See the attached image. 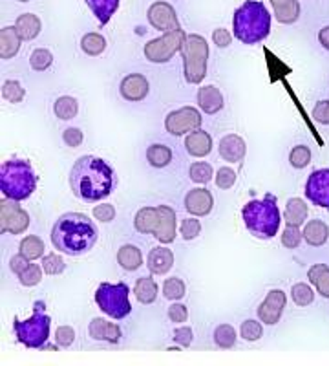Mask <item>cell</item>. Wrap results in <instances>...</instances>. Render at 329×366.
I'll return each instance as SVG.
<instances>
[{
  "label": "cell",
  "instance_id": "obj_34",
  "mask_svg": "<svg viewBox=\"0 0 329 366\" xmlns=\"http://www.w3.org/2000/svg\"><path fill=\"white\" fill-rule=\"evenodd\" d=\"M54 112L59 119H63V121L74 119V117H77V114H79V101L71 96L59 97L54 104Z\"/></svg>",
  "mask_w": 329,
  "mask_h": 366
},
{
  "label": "cell",
  "instance_id": "obj_55",
  "mask_svg": "<svg viewBox=\"0 0 329 366\" xmlns=\"http://www.w3.org/2000/svg\"><path fill=\"white\" fill-rule=\"evenodd\" d=\"M313 117L322 125H329V101H318L313 109Z\"/></svg>",
  "mask_w": 329,
  "mask_h": 366
},
{
  "label": "cell",
  "instance_id": "obj_59",
  "mask_svg": "<svg viewBox=\"0 0 329 366\" xmlns=\"http://www.w3.org/2000/svg\"><path fill=\"white\" fill-rule=\"evenodd\" d=\"M19 2H29V0H19Z\"/></svg>",
  "mask_w": 329,
  "mask_h": 366
},
{
  "label": "cell",
  "instance_id": "obj_38",
  "mask_svg": "<svg viewBox=\"0 0 329 366\" xmlns=\"http://www.w3.org/2000/svg\"><path fill=\"white\" fill-rule=\"evenodd\" d=\"M291 297L296 306L305 308V306L313 304V300H315V290L309 284L298 282L291 287Z\"/></svg>",
  "mask_w": 329,
  "mask_h": 366
},
{
  "label": "cell",
  "instance_id": "obj_28",
  "mask_svg": "<svg viewBox=\"0 0 329 366\" xmlns=\"http://www.w3.org/2000/svg\"><path fill=\"white\" fill-rule=\"evenodd\" d=\"M15 28H17L22 41H34V39H37V35L41 34L42 22L37 15H34V13H24V15H21V17L17 19Z\"/></svg>",
  "mask_w": 329,
  "mask_h": 366
},
{
  "label": "cell",
  "instance_id": "obj_44",
  "mask_svg": "<svg viewBox=\"0 0 329 366\" xmlns=\"http://www.w3.org/2000/svg\"><path fill=\"white\" fill-rule=\"evenodd\" d=\"M240 335H242L243 341L254 342V341H258V339L263 335V328L258 320L247 319L243 320L242 326H240Z\"/></svg>",
  "mask_w": 329,
  "mask_h": 366
},
{
  "label": "cell",
  "instance_id": "obj_21",
  "mask_svg": "<svg viewBox=\"0 0 329 366\" xmlns=\"http://www.w3.org/2000/svg\"><path fill=\"white\" fill-rule=\"evenodd\" d=\"M198 104H200V109L205 114L213 116V114H218L226 107V99H223V94L220 92V88H216L214 84H208V86H201L198 90Z\"/></svg>",
  "mask_w": 329,
  "mask_h": 366
},
{
  "label": "cell",
  "instance_id": "obj_4",
  "mask_svg": "<svg viewBox=\"0 0 329 366\" xmlns=\"http://www.w3.org/2000/svg\"><path fill=\"white\" fill-rule=\"evenodd\" d=\"M234 37L243 44H256L271 34V13L260 0H247L234 11Z\"/></svg>",
  "mask_w": 329,
  "mask_h": 366
},
{
  "label": "cell",
  "instance_id": "obj_10",
  "mask_svg": "<svg viewBox=\"0 0 329 366\" xmlns=\"http://www.w3.org/2000/svg\"><path fill=\"white\" fill-rule=\"evenodd\" d=\"M201 117L200 110L194 107H183V109L174 110L167 116L165 119V129L172 136H183V134H191L201 127Z\"/></svg>",
  "mask_w": 329,
  "mask_h": 366
},
{
  "label": "cell",
  "instance_id": "obj_5",
  "mask_svg": "<svg viewBox=\"0 0 329 366\" xmlns=\"http://www.w3.org/2000/svg\"><path fill=\"white\" fill-rule=\"evenodd\" d=\"M37 189V174L28 159H8L0 167V191L8 200L24 202Z\"/></svg>",
  "mask_w": 329,
  "mask_h": 366
},
{
  "label": "cell",
  "instance_id": "obj_33",
  "mask_svg": "<svg viewBox=\"0 0 329 366\" xmlns=\"http://www.w3.org/2000/svg\"><path fill=\"white\" fill-rule=\"evenodd\" d=\"M146 162L151 163V167H154V169H163V167L171 165L172 150L161 143L151 145L146 149Z\"/></svg>",
  "mask_w": 329,
  "mask_h": 366
},
{
  "label": "cell",
  "instance_id": "obj_32",
  "mask_svg": "<svg viewBox=\"0 0 329 366\" xmlns=\"http://www.w3.org/2000/svg\"><path fill=\"white\" fill-rule=\"evenodd\" d=\"M133 293H136V299L141 304H152L158 299V284L151 277H141L136 282Z\"/></svg>",
  "mask_w": 329,
  "mask_h": 366
},
{
  "label": "cell",
  "instance_id": "obj_39",
  "mask_svg": "<svg viewBox=\"0 0 329 366\" xmlns=\"http://www.w3.org/2000/svg\"><path fill=\"white\" fill-rule=\"evenodd\" d=\"M54 64V54L46 48H37L29 55V66L35 71H46Z\"/></svg>",
  "mask_w": 329,
  "mask_h": 366
},
{
  "label": "cell",
  "instance_id": "obj_42",
  "mask_svg": "<svg viewBox=\"0 0 329 366\" xmlns=\"http://www.w3.org/2000/svg\"><path fill=\"white\" fill-rule=\"evenodd\" d=\"M2 97H4L8 103H21L26 97V90L22 88V84L19 83V81H4V84H2Z\"/></svg>",
  "mask_w": 329,
  "mask_h": 366
},
{
  "label": "cell",
  "instance_id": "obj_45",
  "mask_svg": "<svg viewBox=\"0 0 329 366\" xmlns=\"http://www.w3.org/2000/svg\"><path fill=\"white\" fill-rule=\"evenodd\" d=\"M304 240V233H300V227L296 225H285L282 231V246L288 249H296L300 246V242Z\"/></svg>",
  "mask_w": 329,
  "mask_h": 366
},
{
  "label": "cell",
  "instance_id": "obj_37",
  "mask_svg": "<svg viewBox=\"0 0 329 366\" xmlns=\"http://www.w3.org/2000/svg\"><path fill=\"white\" fill-rule=\"evenodd\" d=\"M236 330L231 325H220L214 330V342L223 350H231L236 345Z\"/></svg>",
  "mask_w": 329,
  "mask_h": 366
},
{
  "label": "cell",
  "instance_id": "obj_58",
  "mask_svg": "<svg viewBox=\"0 0 329 366\" xmlns=\"http://www.w3.org/2000/svg\"><path fill=\"white\" fill-rule=\"evenodd\" d=\"M318 41L324 46L325 50H329V26H324V28L318 31Z\"/></svg>",
  "mask_w": 329,
  "mask_h": 366
},
{
  "label": "cell",
  "instance_id": "obj_47",
  "mask_svg": "<svg viewBox=\"0 0 329 366\" xmlns=\"http://www.w3.org/2000/svg\"><path fill=\"white\" fill-rule=\"evenodd\" d=\"M179 233H181L183 240H194V238H198L201 233L200 220H196V217H191V218H185V220H181V225H179Z\"/></svg>",
  "mask_w": 329,
  "mask_h": 366
},
{
  "label": "cell",
  "instance_id": "obj_12",
  "mask_svg": "<svg viewBox=\"0 0 329 366\" xmlns=\"http://www.w3.org/2000/svg\"><path fill=\"white\" fill-rule=\"evenodd\" d=\"M305 198L317 207L329 211V169H317L305 182Z\"/></svg>",
  "mask_w": 329,
  "mask_h": 366
},
{
  "label": "cell",
  "instance_id": "obj_22",
  "mask_svg": "<svg viewBox=\"0 0 329 366\" xmlns=\"http://www.w3.org/2000/svg\"><path fill=\"white\" fill-rule=\"evenodd\" d=\"M185 149L194 158H205L213 150V137L205 130L198 129L185 137Z\"/></svg>",
  "mask_w": 329,
  "mask_h": 366
},
{
  "label": "cell",
  "instance_id": "obj_17",
  "mask_svg": "<svg viewBox=\"0 0 329 366\" xmlns=\"http://www.w3.org/2000/svg\"><path fill=\"white\" fill-rule=\"evenodd\" d=\"M213 207H214V198L208 189L205 187L192 189V191H188L187 196H185V209L191 212L192 217H196V218L208 217L211 211H213Z\"/></svg>",
  "mask_w": 329,
  "mask_h": 366
},
{
  "label": "cell",
  "instance_id": "obj_3",
  "mask_svg": "<svg viewBox=\"0 0 329 366\" xmlns=\"http://www.w3.org/2000/svg\"><path fill=\"white\" fill-rule=\"evenodd\" d=\"M242 218L247 231L254 238L271 240L278 234L282 225V212H280L276 196L267 192L262 200H250L243 205Z\"/></svg>",
  "mask_w": 329,
  "mask_h": 366
},
{
  "label": "cell",
  "instance_id": "obj_1",
  "mask_svg": "<svg viewBox=\"0 0 329 366\" xmlns=\"http://www.w3.org/2000/svg\"><path fill=\"white\" fill-rule=\"evenodd\" d=\"M116 185L112 167L97 156H81L70 171L71 192L84 204L108 198Z\"/></svg>",
  "mask_w": 329,
  "mask_h": 366
},
{
  "label": "cell",
  "instance_id": "obj_56",
  "mask_svg": "<svg viewBox=\"0 0 329 366\" xmlns=\"http://www.w3.org/2000/svg\"><path fill=\"white\" fill-rule=\"evenodd\" d=\"M29 262H31L29 258H26L24 254L19 253V254H15V257H11V260H9V269H11L13 273L19 277V274L24 273V271L28 269Z\"/></svg>",
  "mask_w": 329,
  "mask_h": 366
},
{
  "label": "cell",
  "instance_id": "obj_52",
  "mask_svg": "<svg viewBox=\"0 0 329 366\" xmlns=\"http://www.w3.org/2000/svg\"><path fill=\"white\" fill-rule=\"evenodd\" d=\"M93 218L104 224H110V222L116 218V207L112 204H101L93 207Z\"/></svg>",
  "mask_w": 329,
  "mask_h": 366
},
{
  "label": "cell",
  "instance_id": "obj_14",
  "mask_svg": "<svg viewBox=\"0 0 329 366\" xmlns=\"http://www.w3.org/2000/svg\"><path fill=\"white\" fill-rule=\"evenodd\" d=\"M285 302H288V297L282 290H271L263 299V302L260 304L258 319L269 326L278 325L280 319H282L283 308H285Z\"/></svg>",
  "mask_w": 329,
  "mask_h": 366
},
{
  "label": "cell",
  "instance_id": "obj_19",
  "mask_svg": "<svg viewBox=\"0 0 329 366\" xmlns=\"http://www.w3.org/2000/svg\"><path fill=\"white\" fill-rule=\"evenodd\" d=\"M218 150H220V156L226 159V162L238 163L246 158L247 145L246 142H243L242 136H238V134H227L226 137H221Z\"/></svg>",
  "mask_w": 329,
  "mask_h": 366
},
{
  "label": "cell",
  "instance_id": "obj_11",
  "mask_svg": "<svg viewBox=\"0 0 329 366\" xmlns=\"http://www.w3.org/2000/svg\"><path fill=\"white\" fill-rule=\"evenodd\" d=\"M0 220H2V233L9 234H22L29 227V214L28 211L19 205L15 200H2L0 204Z\"/></svg>",
  "mask_w": 329,
  "mask_h": 366
},
{
  "label": "cell",
  "instance_id": "obj_29",
  "mask_svg": "<svg viewBox=\"0 0 329 366\" xmlns=\"http://www.w3.org/2000/svg\"><path fill=\"white\" fill-rule=\"evenodd\" d=\"M117 264L126 271L139 269L143 264L141 249L138 246H132V244L121 246L119 251H117Z\"/></svg>",
  "mask_w": 329,
  "mask_h": 366
},
{
  "label": "cell",
  "instance_id": "obj_41",
  "mask_svg": "<svg viewBox=\"0 0 329 366\" xmlns=\"http://www.w3.org/2000/svg\"><path fill=\"white\" fill-rule=\"evenodd\" d=\"M188 176H191V179L194 183L205 185V183H208L211 179H213L214 171H213V167L208 165L207 162H196V163H192L191 169H188Z\"/></svg>",
  "mask_w": 329,
  "mask_h": 366
},
{
  "label": "cell",
  "instance_id": "obj_7",
  "mask_svg": "<svg viewBox=\"0 0 329 366\" xmlns=\"http://www.w3.org/2000/svg\"><path fill=\"white\" fill-rule=\"evenodd\" d=\"M208 44L201 35H187V41L181 50L183 57V74L185 81L191 84H200L207 75V63H208Z\"/></svg>",
  "mask_w": 329,
  "mask_h": 366
},
{
  "label": "cell",
  "instance_id": "obj_43",
  "mask_svg": "<svg viewBox=\"0 0 329 366\" xmlns=\"http://www.w3.org/2000/svg\"><path fill=\"white\" fill-rule=\"evenodd\" d=\"M42 269L46 274H61L66 269V262L63 260V257L59 253H48L42 257Z\"/></svg>",
  "mask_w": 329,
  "mask_h": 366
},
{
  "label": "cell",
  "instance_id": "obj_13",
  "mask_svg": "<svg viewBox=\"0 0 329 366\" xmlns=\"http://www.w3.org/2000/svg\"><path fill=\"white\" fill-rule=\"evenodd\" d=\"M148 22L154 29L158 31H163V34H171V31H176V29H181L179 26V19L176 15V9L172 8L168 2H154V4L148 8Z\"/></svg>",
  "mask_w": 329,
  "mask_h": 366
},
{
  "label": "cell",
  "instance_id": "obj_9",
  "mask_svg": "<svg viewBox=\"0 0 329 366\" xmlns=\"http://www.w3.org/2000/svg\"><path fill=\"white\" fill-rule=\"evenodd\" d=\"M185 41H187V34H185L183 29H176V31L163 34L161 37L146 42L143 51H145L146 61H151V63H168L178 51L183 50Z\"/></svg>",
  "mask_w": 329,
  "mask_h": 366
},
{
  "label": "cell",
  "instance_id": "obj_24",
  "mask_svg": "<svg viewBox=\"0 0 329 366\" xmlns=\"http://www.w3.org/2000/svg\"><path fill=\"white\" fill-rule=\"evenodd\" d=\"M275 9V17L280 24H293L300 17V2L298 0H269Z\"/></svg>",
  "mask_w": 329,
  "mask_h": 366
},
{
  "label": "cell",
  "instance_id": "obj_57",
  "mask_svg": "<svg viewBox=\"0 0 329 366\" xmlns=\"http://www.w3.org/2000/svg\"><path fill=\"white\" fill-rule=\"evenodd\" d=\"M231 41H233V37H231V34L227 31V29H223V28L214 29L213 42L218 46V48H229Z\"/></svg>",
  "mask_w": 329,
  "mask_h": 366
},
{
  "label": "cell",
  "instance_id": "obj_6",
  "mask_svg": "<svg viewBox=\"0 0 329 366\" xmlns=\"http://www.w3.org/2000/svg\"><path fill=\"white\" fill-rule=\"evenodd\" d=\"M51 317L46 313V302L37 300L34 304V315L26 320L15 319L13 322V332L21 345L29 350H41L46 346L48 337H50Z\"/></svg>",
  "mask_w": 329,
  "mask_h": 366
},
{
  "label": "cell",
  "instance_id": "obj_2",
  "mask_svg": "<svg viewBox=\"0 0 329 366\" xmlns=\"http://www.w3.org/2000/svg\"><path fill=\"white\" fill-rule=\"evenodd\" d=\"M99 238L96 222L83 212H64L51 227V244L68 257H81L92 251Z\"/></svg>",
  "mask_w": 329,
  "mask_h": 366
},
{
  "label": "cell",
  "instance_id": "obj_25",
  "mask_svg": "<svg viewBox=\"0 0 329 366\" xmlns=\"http://www.w3.org/2000/svg\"><path fill=\"white\" fill-rule=\"evenodd\" d=\"M84 2H86L90 11L93 13V17L99 21V26L103 28V26L108 24L110 19L116 15L121 0H84Z\"/></svg>",
  "mask_w": 329,
  "mask_h": 366
},
{
  "label": "cell",
  "instance_id": "obj_51",
  "mask_svg": "<svg viewBox=\"0 0 329 366\" xmlns=\"http://www.w3.org/2000/svg\"><path fill=\"white\" fill-rule=\"evenodd\" d=\"M168 319L176 325H181V322H187L188 319V310L185 304L181 302H174L168 306Z\"/></svg>",
  "mask_w": 329,
  "mask_h": 366
},
{
  "label": "cell",
  "instance_id": "obj_27",
  "mask_svg": "<svg viewBox=\"0 0 329 366\" xmlns=\"http://www.w3.org/2000/svg\"><path fill=\"white\" fill-rule=\"evenodd\" d=\"M304 240L308 242L311 247H322L329 238V227L325 222L322 220H311L305 224L304 227Z\"/></svg>",
  "mask_w": 329,
  "mask_h": 366
},
{
  "label": "cell",
  "instance_id": "obj_16",
  "mask_svg": "<svg viewBox=\"0 0 329 366\" xmlns=\"http://www.w3.org/2000/svg\"><path fill=\"white\" fill-rule=\"evenodd\" d=\"M119 92H121L123 99L130 101V103H139L145 99L151 92V83L145 75L141 74H128L125 79L119 84Z\"/></svg>",
  "mask_w": 329,
  "mask_h": 366
},
{
  "label": "cell",
  "instance_id": "obj_15",
  "mask_svg": "<svg viewBox=\"0 0 329 366\" xmlns=\"http://www.w3.org/2000/svg\"><path fill=\"white\" fill-rule=\"evenodd\" d=\"M156 240L161 244H172L178 234V217L176 211L168 205H158V220H156L154 233Z\"/></svg>",
  "mask_w": 329,
  "mask_h": 366
},
{
  "label": "cell",
  "instance_id": "obj_40",
  "mask_svg": "<svg viewBox=\"0 0 329 366\" xmlns=\"http://www.w3.org/2000/svg\"><path fill=\"white\" fill-rule=\"evenodd\" d=\"M185 282L179 277H171L163 282V297L168 300H181L185 297Z\"/></svg>",
  "mask_w": 329,
  "mask_h": 366
},
{
  "label": "cell",
  "instance_id": "obj_36",
  "mask_svg": "<svg viewBox=\"0 0 329 366\" xmlns=\"http://www.w3.org/2000/svg\"><path fill=\"white\" fill-rule=\"evenodd\" d=\"M81 50L90 57H97L106 50V39L101 34H86L81 39Z\"/></svg>",
  "mask_w": 329,
  "mask_h": 366
},
{
  "label": "cell",
  "instance_id": "obj_48",
  "mask_svg": "<svg viewBox=\"0 0 329 366\" xmlns=\"http://www.w3.org/2000/svg\"><path fill=\"white\" fill-rule=\"evenodd\" d=\"M42 271H44V269H42L39 264H29L28 269H26L24 273L19 274V280H21L22 286L34 287V286H37V284L42 280Z\"/></svg>",
  "mask_w": 329,
  "mask_h": 366
},
{
  "label": "cell",
  "instance_id": "obj_30",
  "mask_svg": "<svg viewBox=\"0 0 329 366\" xmlns=\"http://www.w3.org/2000/svg\"><path fill=\"white\" fill-rule=\"evenodd\" d=\"M308 279L317 287V293L324 299H329V267L325 264H315L309 267Z\"/></svg>",
  "mask_w": 329,
  "mask_h": 366
},
{
  "label": "cell",
  "instance_id": "obj_50",
  "mask_svg": "<svg viewBox=\"0 0 329 366\" xmlns=\"http://www.w3.org/2000/svg\"><path fill=\"white\" fill-rule=\"evenodd\" d=\"M236 183V172L231 167H221L220 171L216 172V185L223 191L231 189Z\"/></svg>",
  "mask_w": 329,
  "mask_h": 366
},
{
  "label": "cell",
  "instance_id": "obj_20",
  "mask_svg": "<svg viewBox=\"0 0 329 366\" xmlns=\"http://www.w3.org/2000/svg\"><path fill=\"white\" fill-rule=\"evenodd\" d=\"M174 266V253L165 246L152 247L146 257V267L152 274H165Z\"/></svg>",
  "mask_w": 329,
  "mask_h": 366
},
{
  "label": "cell",
  "instance_id": "obj_53",
  "mask_svg": "<svg viewBox=\"0 0 329 366\" xmlns=\"http://www.w3.org/2000/svg\"><path fill=\"white\" fill-rule=\"evenodd\" d=\"M192 337H194V333H192L191 326H179L174 330V341L181 348H188L192 345Z\"/></svg>",
  "mask_w": 329,
  "mask_h": 366
},
{
  "label": "cell",
  "instance_id": "obj_31",
  "mask_svg": "<svg viewBox=\"0 0 329 366\" xmlns=\"http://www.w3.org/2000/svg\"><path fill=\"white\" fill-rule=\"evenodd\" d=\"M158 220V207H143L136 212L133 218V227L141 234H152Z\"/></svg>",
  "mask_w": 329,
  "mask_h": 366
},
{
  "label": "cell",
  "instance_id": "obj_23",
  "mask_svg": "<svg viewBox=\"0 0 329 366\" xmlns=\"http://www.w3.org/2000/svg\"><path fill=\"white\" fill-rule=\"evenodd\" d=\"M22 37L19 35L17 28L15 26H6L0 31V59H13L21 50Z\"/></svg>",
  "mask_w": 329,
  "mask_h": 366
},
{
  "label": "cell",
  "instance_id": "obj_26",
  "mask_svg": "<svg viewBox=\"0 0 329 366\" xmlns=\"http://www.w3.org/2000/svg\"><path fill=\"white\" fill-rule=\"evenodd\" d=\"M308 217L309 209L302 198H291V200H288L285 211H283V222H285V225H296V227H300V225L305 224Z\"/></svg>",
  "mask_w": 329,
  "mask_h": 366
},
{
  "label": "cell",
  "instance_id": "obj_54",
  "mask_svg": "<svg viewBox=\"0 0 329 366\" xmlns=\"http://www.w3.org/2000/svg\"><path fill=\"white\" fill-rule=\"evenodd\" d=\"M83 139H84L83 130L77 129V127H70V129H66L63 132V142L66 143L68 147H71V149H76V147H81Z\"/></svg>",
  "mask_w": 329,
  "mask_h": 366
},
{
  "label": "cell",
  "instance_id": "obj_46",
  "mask_svg": "<svg viewBox=\"0 0 329 366\" xmlns=\"http://www.w3.org/2000/svg\"><path fill=\"white\" fill-rule=\"evenodd\" d=\"M289 163H291L295 169H305V167L311 163V150L305 145H298L291 150L289 154Z\"/></svg>",
  "mask_w": 329,
  "mask_h": 366
},
{
  "label": "cell",
  "instance_id": "obj_35",
  "mask_svg": "<svg viewBox=\"0 0 329 366\" xmlns=\"http://www.w3.org/2000/svg\"><path fill=\"white\" fill-rule=\"evenodd\" d=\"M44 249H46L44 242L39 237H35V234H29V237L22 238L19 253H22L26 258H29V260H37V258L44 257Z\"/></svg>",
  "mask_w": 329,
  "mask_h": 366
},
{
  "label": "cell",
  "instance_id": "obj_49",
  "mask_svg": "<svg viewBox=\"0 0 329 366\" xmlns=\"http://www.w3.org/2000/svg\"><path fill=\"white\" fill-rule=\"evenodd\" d=\"M74 341H76V330L71 326H59L55 332V345L59 348H70Z\"/></svg>",
  "mask_w": 329,
  "mask_h": 366
},
{
  "label": "cell",
  "instance_id": "obj_18",
  "mask_svg": "<svg viewBox=\"0 0 329 366\" xmlns=\"http://www.w3.org/2000/svg\"><path fill=\"white\" fill-rule=\"evenodd\" d=\"M88 333L96 341H106L110 345H117V342L121 341L123 335L121 328L116 322H108V320L101 319V317L92 319V322L88 325Z\"/></svg>",
  "mask_w": 329,
  "mask_h": 366
},
{
  "label": "cell",
  "instance_id": "obj_8",
  "mask_svg": "<svg viewBox=\"0 0 329 366\" xmlns=\"http://www.w3.org/2000/svg\"><path fill=\"white\" fill-rule=\"evenodd\" d=\"M130 287L125 282H103L99 284L96 292V304L99 306L104 315L110 319L123 320L132 312V304H130Z\"/></svg>",
  "mask_w": 329,
  "mask_h": 366
}]
</instances>
